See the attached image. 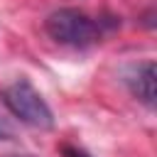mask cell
Returning <instances> with one entry per match:
<instances>
[{
    "mask_svg": "<svg viewBox=\"0 0 157 157\" xmlns=\"http://www.w3.org/2000/svg\"><path fill=\"white\" fill-rule=\"evenodd\" d=\"M59 152H61V157H91L83 147H78V145H69V142L59 145Z\"/></svg>",
    "mask_w": 157,
    "mask_h": 157,
    "instance_id": "obj_4",
    "label": "cell"
},
{
    "mask_svg": "<svg viewBox=\"0 0 157 157\" xmlns=\"http://www.w3.org/2000/svg\"><path fill=\"white\" fill-rule=\"evenodd\" d=\"M152 15H155V12H152V7L142 15V25H145V27H152Z\"/></svg>",
    "mask_w": 157,
    "mask_h": 157,
    "instance_id": "obj_6",
    "label": "cell"
},
{
    "mask_svg": "<svg viewBox=\"0 0 157 157\" xmlns=\"http://www.w3.org/2000/svg\"><path fill=\"white\" fill-rule=\"evenodd\" d=\"M44 29L56 44L74 47V49L93 47L103 37V27H101L98 17H91L78 7H59V10H54L44 20Z\"/></svg>",
    "mask_w": 157,
    "mask_h": 157,
    "instance_id": "obj_1",
    "label": "cell"
},
{
    "mask_svg": "<svg viewBox=\"0 0 157 157\" xmlns=\"http://www.w3.org/2000/svg\"><path fill=\"white\" fill-rule=\"evenodd\" d=\"M0 101L20 123L37 128V130H52L54 128V113L29 78L20 76L12 83H7L0 91Z\"/></svg>",
    "mask_w": 157,
    "mask_h": 157,
    "instance_id": "obj_2",
    "label": "cell"
},
{
    "mask_svg": "<svg viewBox=\"0 0 157 157\" xmlns=\"http://www.w3.org/2000/svg\"><path fill=\"white\" fill-rule=\"evenodd\" d=\"M0 140H12V130L2 118H0Z\"/></svg>",
    "mask_w": 157,
    "mask_h": 157,
    "instance_id": "obj_5",
    "label": "cell"
},
{
    "mask_svg": "<svg viewBox=\"0 0 157 157\" xmlns=\"http://www.w3.org/2000/svg\"><path fill=\"white\" fill-rule=\"evenodd\" d=\"M5 157H37V155H29V152H12V155H5Z\"/></svg>",
    "mask_w": 157,
    "mask_h": 157,
    "instance_id": "obj_7",
    "label": "cell"
},
{
    "mask_svg": "<svg viewBox=\"0 0 157 157\" xmlns=\"http://www.w3.org/2000/svg\"><path fill=\"white\" fill-rule=\"evenodd\" d=\"M125 86L145 108H155V61L130 66L125 71Z\"/></svg>",
    "mask_w": 157,
    "mask_h": 157,
    "instance_id": "obj_3",
    "label": "cell"
}]
</instances>
